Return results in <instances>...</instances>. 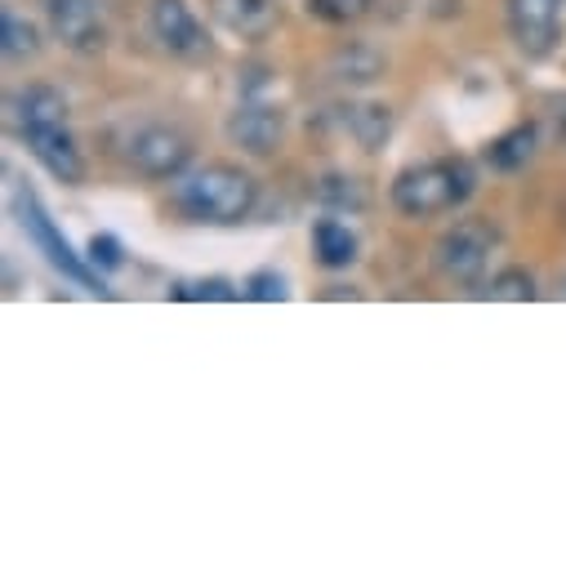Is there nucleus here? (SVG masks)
<instances>
[{
	"instance_id": "20",
	"label": "nucleus",
	"mask_w": 566,
	"mask_h": 566,
	"mask_svg": "<svg viewBox=\"0 0 566 566\" xmlns=\"http://www.w3.org/2000/svg\"><path fill=\"white\" fill-rule=\"evenodd\" d=\"M553 120H557V134L566 138V94H562V98H553Z\"/></svg>"
},
{
	"instance_id": "19",
	"label": "nucleus",
	"mask_w": 566,
	"mask_h": 566,
	"mask_svg": "<svg viewBox=\"0 0 566 566\" xmlns=\"http://www.w3.org/2000/svg\"><path fill=\"white\" fill-rule=\"evenodd\" d=\"M85 259H90L98 272H116V268L125 263V250H120V241H116V237L98 232V237H90V245H85Z\"/></svg>"
},
{
	"instance_id": "12",
	"label": "nucleus",
	"mask_w": 566,
	"mask_h": 566,
	"mask_svg": "<svg viewBox=\"0 0 566 566\" xmlns=\"http://www.w3.org/2000/svg\"><path fill=\"white\" fill-rule=\"evenodd\" d=\"M313 250H317V263L322 268H348L357 263V232L339 219H317L313 223Z\"/></svg>"
},
{
	"instance_id": "10",
	"label": "nucleus",
	"mask_w": 566,
	"mask_h": 566,
	"mask_svg": "<svg viewBox=\"0 0 566 566\" xmlns=\"http://www.w3.org/2000/svg\"><path fill=\"white\" fill-rule=\"evenodd\" d=\"M228 138L237 148H245L250 157H268L281 138V112L272 103H259L254 94H245L237 103V112L228 116Z\"/></svg>"
},
{
	"instance_id": "16",
	"label": "nucleus",
	"mask_w": 566,
	"mask_h": 566,
	"mask_svg": "<svg viewBox=\"0 0 566 566\" xmlns=\"http://www.w3.org/2000/svg\"><path fill=\"white\" fill-rule=\"evenodd\" d=\"M366 10H370V0H308V14L322 19V23H331V28L357 23Z\"/></svg>"
},
{
	"instance_id": "4",
	"label": "nucleus",
	"mask_w": 566,
	"mask_h": 566,
	"mask_svg": "<svg viewBox=\"0 0 566 566\" xmlns=\"http://www.w3.org/2000/svg\"><path fill=\"white\" fill-rule=\"evenodd\" d=\"M112 153L144 179H179L192 166V144L188 134L161 120H125L112 129Z\"/></svg>"
},
{
	"instance_id": "2",
	"label": "nucleus",
	"mask_w": 566,
	"mask_h": 566,
	"mask_svg": "<svg viewBox=\"0 0 566 566\" xmlns=\"http://www.w3.org/2000/svg\"><path fill=\"white\" fill-rule=\"evenodd\" d=\"M259 201V184L228 161L197 166L175 179V210L192 223H241Z\"/></svg>"
},
{
	"instance_id": "5",
	"label": "nucleus",
	"mask_w": 566,
	"mask_h": 566,
	"mask_svg": "<svg viewBox=\"0 0 566 566\" xmlns=\"http://www.w3.org/2000/svg\"><path fill=\"white\" fill-rule=\"evenodd\" d=\"M14 210H19V228L28 232V241L45 254V263H50L54 272H63L67 281H76V286L90 291V295H107L103 272H98L85 254L72 250V241L59 232V223L50 219V210L41 206V197H36L32 188H19V192H14Z\"/></svg>"
},
{
	"instance_id": "9",
	"label": "nucleus",
	"mask_w": 566,
	"mask_h": 566,
	"mask_svg": "<svg viewBox=\"0 0 566 566\" xmlns=\"http://www.w3.org/2000/svg\"><path fill=\"white\" fill-rule=\"evenodd\" d=\"M45 19L50 32L76 54H98L107 45L103 0H45Z\"/></svg>"
},
{
	"instance_id": "18",
	"label": "nucleus",
	"mask_w": 566,
	"mask_h": 566,
	"mask_svg": "<svg viewBox=\"0 0 566 566\" xmlns=\"http://www.w3.org/2000/svg\"><path fill=\"white\" fill-rule=\"evenodd\" d=\"M241 291H245V300L276 304V300H286V276H276V272H250Z\"/></svg>"
},
{
	"instance_id": "15",
	"label": "nucleus",
	"mask_w": 566,
	"mask_h": 566,
	"mask_svg": "<svg viewBox=\"0 0 566 566\" xmlns=\"http://www.w3.org/2000/svg\"><path fill=\"white\" fill-rule=\"evenodd\" d=\"M170 295L175 300H219V304H232L245 291H237L232 281H223V276H192V281H175Z\"/></svg>"
},
{
	"instance_id": "8",
	"label": "nucleus",
	"mask_w": 566,
	"mask_h": 566,
	"mask_svg": "<svg viewBox=\"0 0 566 566\" xmlns=\"http://www.w3.org/2000/svg\"><path fill=\"white\" fill-rule=\"evenodd\" d=\"M148 28H153V41L170 59H179V63L210 59V32H206V23L197 19V10L188 6V0H153Z\"/></svg>"
},
{
	"instance_id": "14",
	"label": "nucleus",
	"mask_w": 566,
	"mask_h": 566,
	"mask_svg": "<svg viewBox=\"0 0 566 566\" xmlns=\"http://www.w3.org/2000/svg\"><path fill=\"white\" fill-rule=\"evenodd\" d=\"M0 50H6V59H10V63L32 59V54L41 50L36 28H32V23H23L14 10H6V14H0Z\"/></svg>"
},
{
	"instance_id": "1",
	"label": "nucleus",
	"mask_w": 566,
	"mask_h": 566,
	"mask_svg": "<svg viewBox=\"0 0 566 566\" xmlns=\"http://www.w3.org/2000/svg\"><path fill=\"white\" fill-rule=\"evenodd\" d=\"M14 120L28 153L36 157V166L45 175H54L59 184H81L85 179V157L76 148V138L67 129V98L54 85H28L14 98Z\"/></svg>"
},
{
	"instance_id": "3",
	"label": "nucleus",
	"mask_w": 566,
	"mask_h": 566,
	"mask_svg": "<svg viewBox=\"0 0 566 566\" xmlns=\"http://www.w3.org/2000/svg\"><path fill=\"white\" fill-rule=\"evenodd\" d=\"M478 192V175L464 157H438V161H419V166H406L392 188H388V201L397 214L406 219H438V214H451L460 210L469 197Z\"/></svg>"
},
{
	"instance_id": "6",
	"label": "nucleus",
	"mask_w": 566,
	"mask_h": 566,
	"mask_svg": "<svg viewBox=\"0 0 566 566\" xmlns=\"http://www.w3.org/2000/svg\"><path fill=\"white\" fill-rule=\"evenodd\" d=\"M495 250H500V232L486 219H460L438 237L433 268L447 281H455V286H478L495 259Z\"/></svg>"
},
{
	"instance_id": "11",
	"label": "nucleus",
	"mask_w": 566,
	"mask_h": 566,
	"mask_svg": "<svg viewBox=\"0 0 566 566\" xmlns=\"http://www.w3.org/2000/svg\"><path fill=\"white\" fill-rule=\"evenodd\" d=\"M219 28H228L241 41H263L276 23V6L272 0H206Z\"/></svg>"
},
{
	"instance_id": "17",
	"label": "nucleus",
	"mask_w": 566,
	"mask_h": 566,
	"mask_svg": "<svg viewBox=\"0 0 566 566\" xmlns=\"http://www.w3.org/2000/svg\"><path fill=\"white\" fill-rule=\"evenodd\" d=\"M486 295H491V300H517V304H526V300H535V281H531L522 268H509V272L491 276Z\"/></svg>"
},
{
	"instance_id": "7",
	"label": "nucleus",
	"mask_w": 566,
	"mask_h": 566,
	"mask_svg": "<svg viewBox=\"0 0 566 566\" xmlns=\"http://www.w3.org/2000/svg\"><path fill=\"white\" fill-rule=\"evenodd\" d=\"M504 23H509V41L517 45V54L531 63H544L553 59L562 41L566 0H504Z\"/></svg>"
},
{
	"instance_id": "13",
	"label": "nucleus",
	"mask_w": 566,
	"mask_h": 566,
	"mask_svg": "<svg viewBox=\"0 0 566 566\" xmlns=\"http://www.w3.org/2000/svg\"><path fill=\"white\" fill-rule=\"evenodd\" d=\"M535 148H539V129L535 125H513L509 134H500L495 144L486 148V166L491 170H522L531 157H535Z\"/></svg>"
}]
</instances>
